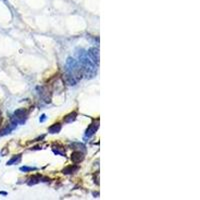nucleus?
I'll list each match as a JSON object with an SVG mask.
<instances>
[{
	"label": "nucleus",
	"instance_id": "nucleus-1",
	"mask_svg": "<svg viewBox=\"0 0 200 200\" xmlns=\"http://www.w3.org/2000/svg\"><path fill=\"white\" fill-rule=\"evenodd\" d=\"M79 59H80V67L82 69V73L84 76L87 78H93L96 75V68H95V64L93 63L90 58H88V54L86 52H82L79 54Z\"/></svg>",
	"mask_w": 200,
	"mask_h": 200
},
{
	"label": "nucleus",
	"instance_id": "nucleus-2",
	"mask_svg": "<svg viewBox=\"0 0 200 200\" xmlns=\"http://www.w3.org/2000/svg\"><path fill=\"white\" fill-rule=\"evenodd\" d=\"M66 74L72 76L76 81H79L83 76L80 64L73 58H68L66 62Z\"/></svg>",
	"mask_w": 200,
	"mask_h": 200
},
{
	"label": "nucleus",
	"instance_id": "nucleus-3",
	"mask_svg": "<svg viewBox=\"0 0 200 200\" xmlns=\"http://www.w3.org/2000/svg\"><path fill=\"white\" fill-rule=\"evenodd\" d=\"M27 118V111L25 110L24 108L18 109L14 112V116H13V122L17 124V123H24Z\"/></svg>",
	"mask_w": 200,
	"mask_h": 200
},
{
	"label": "nucleus",
	"instance_id": "nucleus-4",
	"mask_svg": "<svg viewBox=\"0 0 200 200\" xmlns=\"http://www.w3.org/2000/svg\"><path fill=\"white\" fill-rule=\"evenodd\" d=\"M87 54L89 55L90 59L93 61L94 64H97L99 65V49L97 47H91L90 49L88 50V53Z\"/></svg>",
	"mask_w": 200,
	"mask_h": 200
},
{
	"label": "nucleus",
	"instance_id": "nucleus-5",
	"mask_svg": "<svg viewBox=\"0 0 200 200\" xmlns=\"http://www.w3.org/2000/svg\"><path fill=\"white\" fill-rule=\"evenodd\" d=\"M99 127V120H97V122L95 121V122L91 123L90 125L88 126V128L86 129V133H85V137H91V136H93L95 132L97 131V129Z\"/></svg>",
	"mask_w": 200,
	"mask_h": 200
},
{
	"label": "nucleus",
	"instance_id": "nucleus-6",
	"mask_svg": "<svg viewBox=\"0 0 200 200\" xmlns=\"http://www.w3.org/2000/svg\"><path fill=\"white\" fill-rule=\"evenodd\" d=\"M83 159H84V155H83V153H82L80 150L74 151V152H73L72 154H71V160H72V162L75 163V164H77V163L81 162Z\"/></svg>",
	"mask_w": 200,
	"mask_h": 200
},
{
	"label": "nucleus",
	"instance_id": "nucleus-7",
	"mask_svg": "<svg viewBox=\"0 0 200 200\" xmlns=\"http://www.w3.org/2000/svg\"><path fill=\"white\" fill-rule=\"evenodd\" d=\"M78 169H79V167H78L77 165L73 164V165H69V166H67L66 168H64L62 172L64 173V174H72V173L76 172Z\"/></svg>",
	"mask_w": 200,
	"mask_h": 200
},
{
	"label": "nucleus",
	"instance_id": "nucleus-8",
	"mask_svg": "<svg viewBox=\"0 0 200 200\" xmlns=\"http://www.w3.org/2000/svg\"><path fill=\"white\" fill-rule=\"evenodd\" d=\"M76 116H77V113L75 111H73V112H71V113L68 114V115L65 116L64 118H63V121L66 122V123H71L75 120V119H76Z\"/></svg>",
	"mask_w": 200,
	"mask_h": 200
},
{
	"label": "nucleus",
	"instance_id": "nucleus-9",
	"mask_svg": "<svg viewBox=\"0 0 200 200\" xmlns=\"http://www.w3.org/2000/svg\"><path fill=\"white\" fill-rule=\"evenodd\" d=\"M61 130V124L60 123H54L53 125H51L49 128H48V131L50 133H58L59 131Z\"/></svg>",
	"mask_w": 200,
	"mask_h": 200
},
{
	"label": "nucleus",
	"instance_id": "nucleus-10",
	"mask_svg": "<svg viewBox=\"0 0 200 200\" xmlns=\"http://www.w3.org/2000/svg\"><path fill=\"white\" fill-rule=\"evenodd\" d=\"M20 160H21V154L14 155L13 157H12L11 159L9 160L8 162H7V165H13V164H16V163L20 162Z\"/></svg>",
	"mask_w": 200,
	"mask_h": 200
},
{
	"label": "nucleus",
	"instance_id": "nucleus-11",
	"mask_svg": "<svg viewBox=\"0 0 200 200\" xmlns=\"http://www.w3.org/2000/svg\"><path fill=\"white\" fill-rule=\"evenodd\" d=\"M41 179H42V177L38 176V175H37V176H32L30 178V180L28 181V184L29 185H34V184L38 183V182H40Z\"/></svg>",
	"mask_w": 200,
	"mask_h": 200
},
{
	"label": "nucleus",
	"instance_id": "nucleus-12",
	"mask_svg": "<svg viewBox=\"0 0 200 200\" xmlns=\"http://www.w3.org/2000/svg\"><path fill=\"white\" fill-rule=\"evenodd\" d=\"M71 147H73V149H81V150L85 151V145L82 144V143H79V142L72 143Z\"/></svg>",
	"mask_w": 200,
	"mask_h": 200
},
{
	"label": "nucleus",
	"instance_id": "nucleus-13",
	"mask_svg": "<svg viewBox=\"0 0 200 200\" xmlns=\"http://www.w3.org/2000/svg\"><path fill=\"white\" fill-rule=\"evenodd\" d=\"M21 171H24V172H28V171H32V170H36L35 167H28V166H23L20 168Z\"/></svg>",
	"mask_w": 200,
	"mask_h": 200
},
{
	"label": "nucleus",
	"instance_id": "nucleus-14",
	"mask_svg": "<svg viewBox=\"0 0 200 200\" xmlns=\"http://www.w3.org/2000/svg\"><path fill=\"white\" fill-rule=\"evenodd\" d=\"M45 118H46V116L44 115V114H43L42 117H41V119H40V122H43V121L45 120Z\"/></svg>",
	"mask_w": 200,
	"mask_h": 200
},
{
	"label": "nucleus",
	"instance_id": "nucleus-15",
	"mask_svg": "<svg viewBox=\"0 0 200 200\" xmlns=\"http://www.w3.org/2000/svg\"><path fill=\"white\" fill-rule=\"evenodd\" d=\"M0 194H2V195H6L7 193H6V192H0Z\"/></svg>",
	"mask_w": 200,
	"mask_h": 200
}]
</instances>
